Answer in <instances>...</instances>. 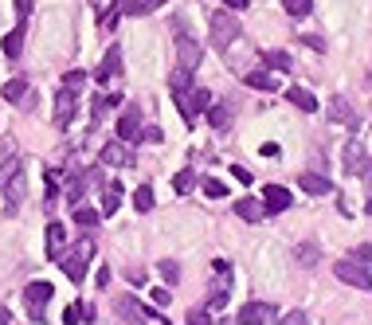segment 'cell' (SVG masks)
I'll return each instance as SVG.
<instances>
[{"mask_svg":"<svg viewBox=\"0 0 372 325\" xmlns=\"http://www.w3.org/2000/svg\"><path fill=\"white\" fill-rule=\"evenodd\" d=\"M231 177H235L239 184H251V173H247V169H239V165H231Z\"/></svg>","mask_w":372,"mask_h":325,"instance_id":"obj_40","label":"cell"},{"mask_svg":"<svg viewBox=\"0 0 372 325\" xmlns=\"http://www.w3.org/2000/svg\"><path fill=\"white\" fill-rule=\"evenodd\" d=\"M63 243H67V228L63 224H48V255L51 259L63 255Z\"/></svg>","mask_w":372,"mask_h":325,"instance_id":"obj_17","label":"cell"},{"mask_svg":"<svg viewBox=\"0 0 372 325\" xmlns=\"http://www.w3.org/2000/svg\"><path fill=\"white\" fill-rule=\"evenodd\" d=\"M333 275L345 282V286H357V290H372V270L364 263H357V259H337Z\"/></svg>","mask_w":372,"mask_h":325,"instance_id":"obj_3","label":"cell"},{"mask_svg":"<svg viewBox=\"0 0 372 325\" xmlns=\"http://www.w3.org/2000/svg\"><path fill=\"white\" fill-rule=\"evenodd\" d=\"M0 184H4V196H8V204H20L28 196V181H24V169H20V161H8L4 169H0Z\"/></svg>","mask_w":372,"mask_h":325,"instance_id":"obj_4","label":"cell"},{"mask_svg":"<svg viewBox=\"0 0 372 325\" xmlns=\"http://www.w3.org/2000/svg\"><path fill=\"white\" fill-rule=\"evenodd\" d=\"M353 259H357V263H372V247H357V251H353Z\"/></svg>","mask_w":372,"mask_h":325,"instance_id":"obj_41","label":"cell"},{"mask_svg":"<svg viewBox=\"0 0 372 325\" xmlns=\"http://www.w3.org/2000/svg\"><path fill=\"white\" fill-rule=\"evenodd\" d=\"M137 141H149V145H153V141H161V130H157V126H149V130H141V133H137Z\"/></svg>","mask_w":372,"mask_h":325,"instance_id":"obj_37","label":"cell"},{"mask_svg":"<svg viewBox=\"0 0 372 325\" xmlns=\"http://www.w3.org/2000/svg\"><path fill=\"white\" fill-rule=\"evenodd\" d=\"M153 302H157V306H168V290L157 286V290H153Z\"/></svg>","mask_w":372,"mask_h":325,"instance_id":"obj_42","label":"cell"},{"mask_svg":"<svg viewBox=\"0 0 372 325\" xmlns=\"http://www.w3.org/2000/svg\"><path fill=\"white\" fill-rule=\"evenodd\" d=\"M224 4H228V8H235V12H243V8H247V0H224Z\"/></svg>","mask_w":372,"mask_h":325,"instance_id":"obj_43","label":"cell"},{"mask_svg":"<svg viewBox=\"0 0 372 325\" xmlns=\"http://www.w3.org/2000/svg\"><path fill=\"white\" fill-rule=\"evenodd\" d=\"M286 102L306 110V114H317V98H313L310 90H302V86H286Z\"/></svg>","mask_w":372,"mask_h":325,"instance_id":"obj_13","label":"cell"},{"mask_svg":"<svg viewBox=\"0 0 372 325\" xmlns=\"http://www.w3.org/2000/svg\"><path fill=\"white\" fill-rule=\"evenodd\" d=\"M302 193H310V196H329L333 193V181H325V177H317V173H302Z\"/></svg>","mask_w":372,"mask_h":325,"instance_id":"obj_12","label":"cell"},{"mask_svg":"<svg viewBox=\"0 0 372 325\" xmlns=\"http://www.w3.org/2000/svg\"><path fill=\"white\" fill-rule=\"evenodd\" d=\"M24 95H28L24 79H8V83H4V98H8V102H24Z\"/></svg>","mask_w":372,"mask_h":325,"instance_id":"obj_26","label":"cell"},{"mask_svg":"<svg viewBox=\"0 0 372 325\" xmlns=\"http://www.w3.org/2000/svg\"><path fill=\"white\" fill-rule=\"evenodd\" d=\"M188 79H193V71H184V67H177V71L168 75V86H173V95H177V90H188Z\"/></svg>","mask_w":372,"mask_h":325,"instance_id":"obj_29","label":"cell"},{"mask_svg":"<svg viewBox=\"0 0 372 325\" xmlns=\"http://www.w3.org/2000/svg\"><path fill=\"white\" fill-rule=\"evenodd\" d=\"M55 290H51V282H32V286L24 290V298H28V313L36 317V322H43V302L51 298Z\"/></svg>","mask_w":372,"mask_h":325,"instance_id":"obj_6","label":"cell"},{"mask_svg":"<svg viewBox=\"0 0 372 325\" xmlns=\"http://www.w3.org/2000/svg\"><path fill=\"white\" fill-rule=\"evenodd\" d=\"M364 212H369V216H372V200H369V204H364Z\"/></svg>","mask_w":372,"mask_h":325,"instance_id":"obj_45","label":"cell"},{"mask_svg":"<svg viewBox=\"0 0 372 325\" xmlns=\"http://www.w3.org/2000/svg\"><path fill=\"white\" fill-rule=\"evenodd\" d=\"M263 63L271 71H290V55L286 51H263Z\"/></svg>","mask_w":372,"mask_h":325,"instance_id":"obj_24","label":"cell"},{"mask_svg":"<svg viewBox=\"0 0 372 325\" xmlns=\"http://www.w3.org/2000/svg\"><path fill=\"white\" fill-rule=\"evenodd\" d=\"M98 219H102V212H98V208H75V224H79V228H95Z\"/></svg>","mask_w":372,"mask_h":325,"instance_id":"obj_23","label":"cell"},{"mask_svg":"<svg viewBox=\"0 0 372 325\" xmlns=\"http://www.w3.org/2000/svg\"><path fill=\"white\" fill-rule=\"evenodd\" d=\"M290 204H294V196H290L282 184H266V188H263V208H266V216H271V212H286Z\"/></svg>","mask_w":372,"mask_h":325,"instance_id":"obj_8","label":"cell"},{"mask_svg":"<svg viewBox=\"0 0 372 325\" xmlns=\"http://www.w3.org/2000/svg\"><path fill=\"white\" fill-rule=\"evenodd\" d=\"M71 118H75V95L71 90H59V98H55V126H71Z\"/></svg>","mask_w":372,"mask_h":325,"instance_id":"obj_11","label":"cell"},{"mask_svg":"<svg viewBox=\"0 0 372 325\" xmlns=\"http://www.w3.org/2000/svg\"><path fill=\"white\" fill-rule=\"evenodd\" d=\"M28 12H32V0H16V16H20V24L28 20Z\"/></svg>","mask_w":372,"mask_h":325,"instance_id":"obj_39","label":"cell"},{"mask_svg":"<svg viewBox=\"0 0 372 325\" xmlns=\"http://www.w3.org/2000/svg\"><path fill=\"white\" fill-rule=\"evenodd\" d=\"M278 325H310V322H306V313H302V310H290Z\"/></svg>","mask_w":372,"mask_h":325,"instance_id":"obj_36","label":"cell"},{"mask_svg":"<svg viewBox=\"0 0 372 325\" xmlns=\"http://www.w3.org/2000/svg\"><path fill=\"white\" fill-rule=\"evenodd\" d=\"M24 36H28V24H16L12 32L4 36V55H8V59H16V55L24 51Z\"/></svg>","mask_w":372,"mask_h":325,"instance_id":"obj_15","label":"cell"},{"mask_svg":"<svg viewBox=\"0 0 372 325\" xmlns=\"http://www.w3.org/2000/svg\"><path fill=\"white\" fill-rule=\"evenodd\" d=\"M102 165H118V169H126V165H133V149L126 141L102 145Z\"/></svg>","mask_w":372,"mask_h":325,"instance_id":"obj_10","label":"cell"},{"mask_svg":"<svg viewBox=\"0 0 372 325\" xmlns=\"http://www.w3.org/2000/svg\"><path fill=\"white\" fill-rule=\"evenodd\" d=\"M118 71H121V51H118V48H110V51H106V59H102V67H98V83L114 79Z\"/></svg>","mask_w":372,"mask_h":325,"instance_id":"obj_18","label":"cell"},{"mask_svg":"<svg viewBox=\"0 0 372 325\" xmlns=\"http://www.w3.org/2000/svg\"><path fill=\"white\" fill-rule=\"evenodd\" d=\"M161 275H165L168 286H177V282H180V266L173 263V259H165V263H161Z\"/></svg>","mask_w":372,"mask_h":325,"instance_id":"obj_33","label":"cell"},{"mask_svg":"<svg viewBox=\"0 0 372 325\" xmlns=\"http://www.w3.org/2000/svg\"><path fill=\"white\" fill-rule=\"evenodd\" d=\"M118 313L126 317V322H141V317H145V310H141V306H137L133 298H121V302H118Z\"/></svg>","mask_w":372,"mask_h":325,"instance_id":"obj_27","label":"cell"},{"mask_svg":"<svg viewBox=\"0 0 372 325\" xmlns=\"http://www.w3.org/2000/svg\"><path fill=\"white\" fill-rule=\"evenodd\" d=\"M173 188H177V193H193V188H196V173H193V169L177 173V181H173Z\"/></svg>","mask_w":372,"mask_h":325,"instance_id":"obj_30","label":"cell"},{"mask_svg":"<svg viewBox=\"0 0 372 325\" xmlns=\"http://www.w3.org/2000/svg\"><path fill=\"white\" fill-rule=\"evenodd\" d=\"M275 317V306H266V302H247L239 310V325H266Z\"/></svg>","mask_w":372,"mask_h":325,"instance_id":"obj_9","label":"cell"},{"mask_svg":"<svg viewBox=\"0 0 372 325\" xmlns=\"http://www.w3.org/2000/svg\"><path fill=\"white\" fill-rule=\"evenodd\" d=\"M282 4H286L290 16H310V8H313V0H282Z\"/></svg>","mask_w":372,"mask_h":325,"instance_id":"obj_32","label":"cell"},{"mask_svg":"<svg viewBox=\"0 0 372 325\" xmlns=\"http://www.w3.org/2000/svg\"><path fill=\"white\" fill-rule=\"evenodd\" d=\"M90 259H95V239H75V247L67 255H59V266L63 270H67V278H71V282H83L86 278V263H90Z\"/></svg>","mask_w":372,"mask_h":325,"instance_id":"obj_1","label":"cell"},{"mask_svg":"<svg viewBox=\"0 0 372 325\" xmlns=\"http://www.w3.org/2000/svg\"><path fill=\"white\" fill-rule=\"evenodd\" d=\"M83 86H86V75L83 71H71L67 79H63V90H71V95H79Z\"/></svg>","mask_w":372,"mask_h":325,"instance_id":"obj_31","label":"cell"},{"mask_svg":"<svg viewBox=\"0 0 372 325\" xmlns=\"http://www.w3.org/2000/svg\"><path fill=\"white\" fill-rule=\"evenodd\" d=\"M121 204V184L118 181H110L106 184V193H102V216H114Z\"/></svg>","mask_w":372,"mask_h":325,"instance_id":"obj_19","label":"cell"},{"mask_svg":"<svg viewBox=\"0 0 372 325\" xmlns=\"http://www.w3.org/2000/svg\"><path fill=\"white\" fill-rule=\"evenodd\" d=\"M118 16H121V0L114 4V8H106V12H102V28H114V24H118Z\"/></svg>","mask_w":372,"mask_h":325,"instance_id":"obj_35","label":"cell"},{"mask_svg":"<svg viewBox=\"0 0 372 325\" xmlns=\"http://www.w3.org/2000/svg\"><path fill=\"white\" fill-rule=\"evenodd\" d=\"M329 121H337V126H353V106H349L341 95L329 98Z\"/></svg>","mask_w":372,"mask_h":325,"instance_id":"obj_16","label":"cell"},{"mask_svg":"<svg viewBox=\"0 0 372 325\" xmlns=\"http://www.w3.org/2000/svg\"><path fill=\"white\" fill-rule=\"evenodd\" d=\"M208 126H212V130H228L231 126V106L228 102H212V106H208Z\"/></svg>","mask_w":372,"mask_h":325,"instance_id":"obj_14","label":"cell"},{"mask_svg":"<svg viewBox=\"0 0 372 325\" xmlns=\"http://www.w3.org/2000/svg\"><path fill=\"white\" fill-rule=\"evenodd\" d=\"M86 317H95V310H90V306H79V302L63 310V322H67V325H75V322H86Z\"/></svg>","mask_w":372,"mask_h":325,"instance_id":"obj_25","label":"cell"},{"mask_svg":"<svg viewBox=\"0 0 372 325\" xmlns=\"http://www.w3.org/2000/svg\"><path fill=\"white\" fill-rule=\"evenodd\" d=\"M173 36H177V59L184 71H196L200 67V59H204V51H200V43L196 39H188V28H184V20H173Z\"/></svg>","mask_w":372,"mask_h":325,"instance_id":"obj_2","label":"cell"},{"mask_svg":"<svg viewBox=\"0 0 372 325\" xmlns=\"http://www.w3.org/2000/svg\"><path fill=\"white\" fill-rule=\"evenodd\" d=\"M345 169L349 173H364V149H360V145H349L345 149Z\"/></svg>","mask_w":372,"mask_h":325,"instance_id":"obj_22","label":"cell"},{"mask_svg":"<svg viewBox=\"0 0 372 325\" xmlns=\"http://www.w3.org/2000/svg\"><path fill=\"white\" fill-rule=\"evenodd\" d=\"M137 133H141V110L137 106H126L118 118V141H137Z\"/></svg>","mask_w":372,"mask_h":325,"instance_id":"obj_7","label":"cell"},{"mask_svg":"<svg viewBox=\"0 0 372 325\" xmlns=\"http://www.w3.org/2000/svg\"><path fill=\"white\" fill-rule=\"evenodd\" d=\"M204 196L219 200V196H228V188H224V181H204Z\"/></svg>","mask_w":372,"mask_h":325,"instance_id":"obj_34","label":"cell"},{"mask_svg":"<svg viewBox=\"0 0 372 325\" xmlns=\"http://www.w3.org/2000/svg\"><path fill=\"white\" fill-rule=\"evenodd\" d=\"M247 86H251V90H278V79L266 71H251L247 75Z\"/></svg>","mask_w":372,"mask_h":325,"instance_id":"obj_21","label":"cell"},{"mask_svg":"<svg viewBox=\"0 0 372 325\" xmlns=\"http://www.w3.org/2000/svg\"><path fill=\"white\" fill-rule=\"evenodd\" d=\"M133 208H137V212H153V188H149V184H141V188L133 193Z\"/></svg>","mask_w":372,"mask_h":325,"instance_id":"obj_28","label":"cell"},{"mask_svg":"<svg viewBox=\"0 0 372 325\" xmlns=\"http://www.w3.org/2000/svg\"><path fill=\"white\" fill-rule=\"evenodd\" d=\"M8 322H12V313H8L4 306H0V325H8Z\"/></svg>","mask_w":372,"mask_h":325,"instance_id":"obj_44","label":"cell"},{"mask_svg":"<svg viewBox=\"0 0 372 325\" xmlns=\"http://www.w3.org/2000/svg\"><path fill=\"white\" fill-rule=\"evenodd\" d=\"M239 39V20L231 12H216L212 16V43L216 48H228V43H235Z\"/></svg>","mask_w":372,"mask_h":325,"instance_id":"obj_5","label":"cell"},{"mask_svg":"<svg viewBox=\"0 0 372 325\" xmlns=\"http://www.w3.org/2000/svg\"><path fill=\"white\" fill-rule=\"evenodd\" d=\"M235 212H239V219H247V224H259V219L266 216V208L259 204V200H239V204H235Z\"/></svg>","mask_w":372,"mask_h":325,"instance_id":"obj_20","label":"cell"},{"mask_svg":"<svg viewBox=\"0 0 372 325\" xmlns=\"http://www.w3.org/2000/svg\"><path fill=\"white\" fill-rule=\"evenodd\" d=\"M188 325H208V306H204V310H193V313H188Z\"/></svg>","mask_w":372,"mask_h":325,"instance_id":"obj_38","label":"cell"}]
</instances>
